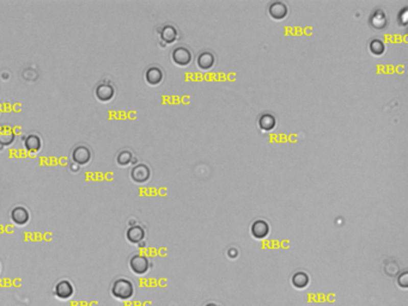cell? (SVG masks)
I'll use <instances>...</instances> for the list:
<instances>
[{
    "instance_id": "cell-2",
    "label": "cell",
    "mask_w": 408,
    "mask_h": 306,
    "mask_svg": "<svg viewBox=\"0 0 408 306\" xmlns=\"http://www.w3.org/2000/svg\"><path fill=\"white\" fill-rule=\"evenodd\" d=\"M128 266L132 273H134L135 275H145L151 268V262H150L149 257L142 255V253H134L128 261Z\"/></svg>"
},
{
    "instance_id": "cell-8",
    "label": "cell",
    "mask_w": 408,
    "mask_h": 306,
    "mask_svg": "<svg viewBox=\"0 0 408 306\" xmlns=\"http://www.w3.org/2000/svg\"><path fill=\"white\" fill-rule=\"evenodd\" d=\"M159 38L162 42H164L163 44L166 46V44H172L174 42H176L177 38H179V30L173 24H165L158 30Z\"/></svg>"
},
{
    "instance_id": "cell-3",
    "label": "cell",
    "mask_w": 408,
    "mask_h": 306,
    "mask_svg": "<svg viewBox=\"0 0 408 306\" xmlns=\"http://www.w3.org/2000/svg\"><path fill=\"white\" fill-rule=\"evenodd\" d=\"M172 60L179 67H187L193 61V54L189 48L184 46H179L174 48L172 52Z\"/></svg>"
},
{
    "instance_id": "cell-11",
    "label": "cell",
    "mask_w": 408,
    "mask_h": 306,
    "mask_svg": "<svg viewBox=\"0 0 408 306\" xmlns=\"http://www.w3.org/2000/svg\"><path fill=\"white\" fill-rule=\"evenodd\" d=\"M164 79V73L158 66H151L145 71V81L149 85L157 86Z\"/></svg>"
},
{
    "instance_id": "cell-1",
    "label": "cell",
    "mask_w": 408,
    "mask_h": 306,
    "mask_svg": "<svg viewBox=\"0 0 408 306\" xmlns=\"http://www.w3.org/2000/svg\"><path fill=\"white\" fill-rule=\"evenodd\" d=\"M134 292V284L130 279H126V277H118V279L114 280L110 287L111 295L121 301L130 300V299L133 298Z\"/></svg>"
},
{
    "instance_id": "cell-4",
    "label": "cell",
    "mask_w": 408,
    "mask_h": 306,
    "mask_svg": "<svg viewBox=\"0 0 408 306\" xmlns=\"http://www.w3.org/2000/svg\"><path fill=\"white\" fill-rule=\"evenodd\" d=\"M53 293L60 300H68L75 295V286L69 280L61 279L55 284Z\"/></svg>"
},
{
    "instance_id": "cell-19",
    "label": "cell",
    "mask_w": 408,
    "mask_h": 306,
    "mask_svg": "<svg viewBox=\"0 0 408 306\" xmlns=\"http://www.w3.org/2000/svg\"><path fill=\"white\" fill-rule=\"evenodd\" d=\"M378 22H379L378 30L385 29V28L387 27V23H388V22H387V17H386L385 11H383V10H381V9L376 10V11L372 13V16L370 17V23H371V26L374 27V28H376V26H377Z\"/></svg>"
},
{
    "instance_id": "cell-16",
    "label": "cell",
    "mask_w": 408,
    "mask_h": 306,
    "mask_svg": "<svg viewBox=\"0 0 408 306\" xmlns=\"http://www.w3.org/2000/svg\"><path fill=\"white\" fill-rule=\"evenodd\" d=\"M41 146H42V139H41L40 135L31 133L24 138V147L27 148V151L37 152L41 148Z\"/></svg>"
},
{
    "instance_id": "cell-10",
    "label": "cell",
    "mask_w": 408,
    "mask_h": 306,
    "mask_svg": "<svg viewBox=\"0 0 408 306\" xmlns=\"http://www.w3.org/2000/svg\"><path fill=\"white\" fill-rule=\"evenodd\" d=\"M271 227L270 224L266 220H262V219H259V220H255L250 226V234L255 239H265L267 238V236L270 235Z\"/></svg>"
},
{
    "instance_id": "cell-20",
    "label": "cell",
    "mask_w": 408,
    "mask_h": 306,
    "mask_svg": "<svg viewBox=\"0 0 408 306\" xmlns=\"http://www.w3.org/2000/svg\"><path fill=\"white\" fill-rule=\"evenodd\" d=\"M369 49L375 57H382L386 53V43L383 42L381 38H372L370 44H369Z\"/></svg>"
},
{
    "instance_id": "cell-22",
    "label": "cell",
    "mask_w": 408,
    "mask_h": 306,
    "mask_svg": "<svg viewBox=\"0 0 408 306\" xmlns=\"http://www.w3.org/2000/svg\"><path fill=\"white\" fill-rule=\"evenodd\" d=\"M407 276H408L407 272H403V273L400 275L399 279H397V284H399L400 286L402 287V288H407V280H408V277H407Z\"/></svg>"
},
{
    "instance_id": "cell-15",
    "label": "cell",
    "mask_w": 408,
    "mask_h": 306,
    "mask_svg": "<svg viewBox=\"0 0 408 306\" xmlns=\"http://www.w3.org/2000/svg\"><path fill=\"white\" fill-rule=\"evenodd\" d=\"M257 124H259L260 130L262 132H271L277 126V119H275L273 114L263 113L260 115L259 120H257Z\"/></svg>"
},
{
    "instance_id": "cell-23",
    "label": "cell",
    "mask_w": 408,
    "mask_h": 306,
    "mask_svg": "<svg viewBox=\"0 0 408 306\" xmlns=\"http://www.w3.org/2000/svg\"><path fill=\"white\" fill-rule=\"evenodd\" d=\"M228 256H229L231 260L237 259V256H238V250H237L236 248H230V249L228 250Z\"/></svg>"
},
{
    "instance_id": "cell-17",
    "label": "cell",
    "mask_w": 408,
    "mask_h": 306,
    "mask_svg": "<svg viewBox=\"0 0 408 306\" xmlns=\"http://www.w3.org/2000/svg\"><path fill=\"white\" fill-rule=\"evenodd\" d=\"M291 284L294 285V287L297 288V290H304L309 286L310 284V276L305 272H296L294 275L291 277Z\"/></svg>"
},
{
    "instance_id": "cell-5",
    "label": "cell",
    "mask_w": 408,
    "mask_h": 306,
    "mask_svg": "<svg viewBox=\"0 0 408 306\" xmlns=\"http://www.w3.org/2000/svg\"><path fill=\"white\" fill-rule=\"evenodd\" d=\"M92 153L89 146L86 145H77L75 148L72 149L71 158L75 164L77 165H84L91 161Z\"/></svg>"
},
{
    "instance_id": "cell-13",
    "label": "cell",
    "mask_w": 408,
    "mask_h": 306,
    "mask_svg": "<svg viewBox=\"0 0 408 306\" xmlns=\"http://www.w3.org/2000/svg\"><path fill=\"white\" fill-rule=\"evenodd\" d=\"M10 217H11V220L15 222V224L23 226L29 222L30 220V213L28 211V208L24 206H15L11 210V213H10Z\"/></svg>"
},
{
    "instance_id": "cell-18",
    "label": "cell",
    "mask_w": 408,
    "mask_h": 306,
    "mask_svg": "<svg viewBox=\"0 0 408 306\" xmlns=\"http://www.w3.org/2000/svg\"><path fill=\"white\" fill-rule=\"evenodd\" d=\"M16 134L10 126L0 127V146H9L15 142Z\"/></svg>"
},
{
    "instance_id": "cell-25",
    "label": "cell",
    "mask_w": 408,
    "mask_h": 306,
    "mask_svg": "<svg viewBox=\"0 0 408 306\" xmlns=\"http://www.w3.org/2000/svg\"><path fill=\"white\" fill-rule=\"evenodd\" d=\"M71 170L72 171H77V170H79V165H77L73 163V164H71Z\"/></svg>"
},
{
    "instance_id": "cell-12",
    "label": "cell",
    "mask_w": 408,
    "mask_h": 306,
    "mask_svg": "<svg viewBox=\"0 0 408 306\" xmlns=\"http://www.w3.org/2000/svg\"><path fill=\"white\" fill-rule=\"evenodd\" d=\"M145 228L141 225H132L127 228L126 238L132 244H140L145 239Z\"/></svg>"
},
{
    "instance_id": "cell-27",
    "label": "cell",
    "mask_w": 408,
    "mask_h": 306,
    "mask_svg": "<svg viewBox=\"0 0 408 306\" xmlns=\"http://www.w3.org/2000/svg\"><path fill=\"white\" fill-rule=\"evenodd\" d=\"M0 272H2V264H0Z\"/></svg>"
},
{
    "instance_id": "cell-21",
    "label": "cell",
    "mask_w": 408,
    "mask_h": 306,
    "mask_svg": "<svg viewBox=\"0 0 408 306\" xmlns=\"http://www.w3.org/2000/svg\"><path fill=\"white\" fill-rule=\"evenodd\" d=\"M133 153L130 149H122L117 153L116 156V163L121 166H126L128 164H131L132 161H133Z\"/></svg>"
},
{
    "instance_id": "cell-14",
    "label": "cell",
    "mask_w": 408,
    "mask_h": 306,
    "mask_svg": "<svg viewBox=\"0 0 408 306\" xmlns=\"http://www.w3.org/2000/svg\"><path fill=\"white\" fill-rule=\"evenodd\" d=\"M215 64V55L210 50H202L197 57V66L202 71H208Z\"/></svg>"
},
{
    "instance_id": "cell-26",
    "label": "cell",
    "mask_w": 408,
    "mask_h": 306,
    "mask_svg": "<svg viewBox=\"0 0 408 306\" xmlns=\"http://www.w3.org/2000/svg\"><path fill=\"white\" fill-rule=\"evenodd\" d=\"M205 306H221L219 304H217V302H207L206 305Z\"/></svg>"
},
{
    "instance_id": "cell-6",
    "label": "cell",
    "mask_w": 408,
    "mask_h": 306,
    "mask_svg": "<svg viewBox=\"0 0 408 306\" xmlns=\"http://www.w3.org/2000/svg\"><path fill=\"white\" fill-rule=\"evenodd\" d=\"M95 95L101 102H108V100H110L115 95L114 84L111 82L107 81V79L100 82L95 89Z\"/></svg>"
},
{
    "instance_id": "cell-24",
    "label": "cell",
    "mask_w": 408,
    "mask_h": 306,
    "mask_svg": "<svg viewBox=\"0 0 408 306\" xmlns=\"http://www.w3.org/2000/svg\"><path fill=\"white\" fill-rule=\"evenodd\" d=\"M401 13H402V18H403V19H400L399 22H400V24H401V26H402V27H406V24H407V16H406L407 8H403V9H402V12H401Z\"/></svg>"
},
{
    "instance_id": "cell-7",
    "label": "cell",
    "mask_w": 408,
    "mask_h": 306,
    "mask_svg": "<svg viewBox=\"0 0 408 306\" xmlns=\"http://www.w3.org/2000/svg\"><path fill=\"white\" fill-rule=\"evenodd\" d=\"M151 177V169L145 163L135 164L131 170V178L135 183H146Z\"/></svg>"
},
{
    "instance_id": "cell-9",
    "label": "cell",
    "mask_w": 408,
    "mask_h": 306,
    "mask_svg": "<svg viewBox=\"0 0 408 306\" xmlns=\"http://www.w3.org/2000/svg\"><path fill=\"white\" fill-rule=\"evenodd\" d=\"M268 15L274 20H284L289 15V8L284 2H272L268 6Z\"/></svg>"
}]
</instances>
